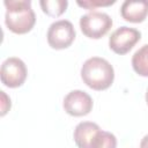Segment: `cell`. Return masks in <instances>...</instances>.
<instances>
[{"instance_id":"cell-7","label":"cell","mask_w":148,"mask_h":148,"mask_svg":"<svg viewBox=\"0 0 148 148\" xmlns=\"http://www.w3.org/2000/svg\"><path fill=\"white\" fill-rule=\"evenodd\" d=\"M65 111L73 117H82L92 110V98L83 90H72L64 98Z\"/></svg>"},{"instance_id":"cell-3","label":"cell","mask_w":148,"mask_h":148,"mask_svg":"<svg viewBox=\"0 0 148 148\" xmlns=\"http://www.w3.org/2000/svg\"><path fill=\"white\" fill-rule=\"evenodd\" d=\"M112 18L110 15L103 12L92 10L81 16L80 18V28L84 36L99 39L105 36L112 27Z\"/></svg>"},{"instance_id":"cell-15","label":"cell","mask_w":148,"mask_h":148,"mask_svg":"<svg viewBox=\"0 0 148 148\" xmlns=\"http://www.w3.org/2000/svg\"><path fill=\"white\" fill-rule=\"evenodd\" d=\"M140 148H148V134H147V135H145V136L141 139Z\"/></svg>"},{"instance_id":"cell-6","label":"cell","mask_w":148,"mask_h":148,"mask_svg":"<svg viewBox=\"0 0 148 148\" xmlns=\"http://www.w3.org/2000/svg\"><path fill=\"white\" fill-rule=\"evenodd\" d=\"M140 38L141 32L138 29L124 25L111 34L109 38V46L117 54H126L133 49Z\"/></svg>"},{"instance_id":"cell-5","label":"cell","mask_w":148,"mask_h":148,"mask_svg":"<svg viewBox=\"0 0 148 148\" xmlns=\"http://www.w3.org/2000/svg\"><path fill=\"white\" fill-rule=\"evenodd\" d=\"M28 71L25 64L16 57L7 58L0 69L1 82L8 88H17L22 86L27 79Z\"/></svg>"},{"instance_id":"cell-1","label":"cell","mask_w":148,"mask_h":148,"mask_svg":"<svg viewBox=\"0 0 148 148\" xmlns=\"http://www.w3.org/2000/svg\"><path fill=\"white\" fill-rule=\"evenodd\" d=\"M3 5L6 6L5 23L10 31L22 35L34 28L36 15L30 0H6Z\"/></svg>"},{"instance_id":"cell-4","label":"cell","mask_w":148,"mask_h":148,"mask_svg":"<svg viewBox=\"0 0 148 148\" xmlns=\"http://www.w3.org/2000/svg\"><path fill=\"white\" fill-rule=\"evenodd\" d=\"M75 39V29L71 21L59 20L53 22L47 30V43L52 49L62 50L72 45Z\"/></svg>"},{"instance_id":"cell-9","label":"cell","mask_w":148,"mask_h":148,"mask_svg":"<svg viewBox=\"0 0 148 148\" xmlns=\"http://www.w3.org/2000/svg\"><path fill=\"white\" fill-rule=\"evenodd\" d=\"M98 131H101L99 126L92 121L79 123L73 133L76 146L79 148H90L91 142Z\"/></svg>"},{"instance_id":"cell-10","label":"cell","mask_w":148,"mask_h":148,"mask_svg":"<svg viewBox=\"0 0 148 148\" xmlns=\"http://www.w3.org/2000/svg\"><path fill=\"white\" fill-rule=\"evenodd\" d=\"M132 67L136 74L148 77V44L135 51L132 57Z\"/></svg>"},{"instance_id":"cell-11","label":"cell","mask_w":148,"mask_h":148,"mask_svg":"<svg viewBox=\"0 0 148 148\" xmlns=\"http://www.w3.org/2000/svg\"><path fill=\"white\" fill-rule=\"evenodd\" d=\"M39 5L45 14L52 17H57L66 12L68 1L67 0H40Z\"/></svg>"},{"instance_id":"cell-13","label":"cell","mask_w":148,"mask_h":148,"mask_svg":"<svg viewBox=\"0 0 148 148\" xmlns=\"http://www.w3.org/2000/svg\"><path fill=\"white\" fill-rule=\"evenodd\" d=\"M116 1H101V0H86V1H76V3L80 7L87 8V9H95L97 7H106V6H111L113 5Z\"/></svg>"},{"instance_id":"cell-12","label":"cell","mask_w":148,"mask_h":148,"mask_svg":"<svg viewBox=\"0 0 148 148\" xmlns=\"http://www.w3.org/2000/svg\"><path fill=\"white\" fill-rule=\"evenodd\" d=\"M116 147H117V139L114 134L102 130L97 132L90 146V148H116Z\"/></svg>"},{"instance_id":"cell-16","label":"cell","mask_w":148,"mask_h":148,"mask_svg":"<svg viewBox=\"0 0 148 148\" xmlns=\"http://www.w3.org/2000/svg\"><path fill=\"white\" fill-rule=\"evenodd\" d=\"M146 102H147V105H148V89L146 91Z\"/></svg>"},{"instance_id":"cell-8","label":"cell","mask_w":148,"mask_h":148,"mask_svg":"<svg viewBox=\"0 0 148 148\" xmlns=\"http://www.w3.org/2000/svg\"><path fill=\"white\" fill-rule=\"evenodd\" d=\"M120 14L128 22H143L148 15V0H126L121 5Z\"/></svg>"},{"instance_id":"cell-2","label":"cell","mask_w":148,"mask_h":148,"mask_svg":"<svg viewBox=\"0 0 148 148\" xmlns=\"http://www.w3.org/2000/svg\"><path fill=\"white\" fill-rule=\"evenodd\" d=\"M82 81L94 90L108 89L114 80L112 65L104 58L92 57L84 61L81 67Z\"/></svg>"},{"instance_id":"cell-14","label":"cell","mask_w":148,"mask_h":148,"mask_svg":"<svg viewBox=\"0 0 148 148\" xmlns=\"http://www.w3.org/2000/svg\"><path fill=\"white\" fill-rule=\"evenodd\" d=\"M0 92H1V116H5L10 109V98L6 95L5 91H0Z\"/></svg>"}]
</instances>
